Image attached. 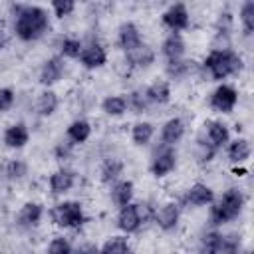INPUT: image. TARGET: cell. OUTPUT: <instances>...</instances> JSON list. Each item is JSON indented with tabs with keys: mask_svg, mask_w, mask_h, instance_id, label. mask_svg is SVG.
<instances>
[{
	"mask_svg": "<svg viewBox=\"0 0 254 254\" xmlns=\"http://www.w3.org/2000/svg\"><path fill=\"white\" fill-rule=\"evenodd\" d=\"M4 143H6L8 147H12V149L24 147V145L28 143V129H26V125H22V123L12 125V127L6 131V135H4Z\"/></svg>",
	"mask_w": 254,
	"mask_h": 254,
	"instance_id": "13",
	"label": "cell"
},
{
	"mask_svg": "<svg viewBox=\"0 0 254 254\" xmlns=\"http://www.w3.org/2000/svg\"><path fill=\"white\" fill-rule=\"evenodd\" d=\"M4 42H6V32H4V28L0 26V50H2V46H4Z\"/></svg>",
	"mask_w": 254,
	"mask_h": 254,
	"instance_id": "37",
	"label": "cell"
},
{
	"mask_svg": "<svg viewBox=\"0 0 254 254\" xmlns=\"http://www.w3.org/2000/svg\"><path fill=\"white\" fill-rule=\"evenodd\" d=\"M79 60H81V64H83L85 67H101V65L105 64L107 56H105V50H103L99 44H91L89 48L81 50Z\"/></svg>",
	"mask_w": 254,
	"mask_h": 254,
	"instance_id": "10",
	"label": "cell"
},
{
	"mask_svg": "<svg viewBox=\"0 0 254 254\" xmlns=\"http://www.w3.org/2000/svg\"><path fill=\"white\" fill-rule=\"evenodd\" d=\"M129 244L125 238L121 236H113L111 240H107L103 246H101V252H129Z\"/></svg>",
	"mask_w": 254,
	"mask_h": 254,
	"instance_id": "30",
	"label": "cell"
},
{
	"mask_svg": "<svg viewBox=\"0 0 254 254\" xmlns=\"http://www.w3.org/2000/svg\"><path fill=\"white\" fill-rule=\"evenodd\" d=\"M163 52H165V56L169 60H179L185 54V42H183V38L179 34L169 36L165 40V44H163Z\"/></svg>",
	"mask_w": 254,
	"mask_h": 254,
	"instance_id": "18",
	"label": "cell"
},
{
	"mask_svg": "<svg viewBox=\"0 0 254 254\" xmlns=\"http://www.w3.org/2000/svg\"><path fill=\"white\" fill-rule=\"evenodd\" d=\"M240 16H242V24H244L246 34H252V30H254V2H252V0H248V2L244 4Z\"/></svg>",
	"mask_w": 254,
	"mask_h": 254,
	"instance_id": "31",
	"label": "cell"
},
{
	"mask_svg": "<svg viewBox=\"0 0 254 254\" xmlns=\"http://www.w3.org/2000/svg\"><path fill=\"white\" fill-rule=\"evenodd\" d=\"M103 109H105L109 115H121V113H125V109H127V101H125V97L113 95V97H107V99L103 101Z\"/></svg>",
	"mask_w": 254,
	"mask_h": 254,
	"instance_id": "28",
	"label": "cell"
},
{
	"mask_svg": "<svg viewBox=\"0 0 254 254\" xmlns=\"http://www.w3.org/2000/svg\"><path fill=\"white\" fill-rule=\"evenodd\" d=\"M163 22L171 28V30H185L189 26V14H187V8L183 4H175L173 8H169L165 14H163Z\"/></svg>",
	"mask_w": 254,
	"mask_h": 254,
	"instance_id": "8",
	"label": "cell"
},
{
	"mask_svg": "<svg viewBox=\"0 0 254 254\" xmlns=\"http://www.w3.org/2000/svg\"><path fill=\"white\" fill-rule=\"evenodd\" d=\"M131 196H133V183H131V181H121V183L113 189V200H115L119 206L131 202Z\"/></svg>",
	"mask_w": 254,
	"mask_h": 254,
	"instance_id": "25",
	"label": "cell"
},
{
	"mask_svg": "<svg viewBox=\"0 0 254 254\" xmlns=\"http://www.w3.org/2000/svg\"><path fill=\"white\" fill-rule=\"evenodd\" d=\"M121 169H123L121 161H117V159H109V161L103 165V181H105V183L115 181V179L121 175Z\"/></svg>",
	"mask_w": 254,
	"mask_h": 254,
	"instance_id": "29",
	"label": "cell"
},
{
	"mask_svg": "<svg viewBox=\"0 0 254 254\" xmlns=\"http://www.w3.org/2000/svg\"><path fill=\"white\" fill-rule=\"evenodd\" d=\"M62 52H64V56H67V58H79V54H81V44H79V40H64Z\"/></svg>",
	"mask_w": 254,
	"mask_h": 254,
	"instance_id": "32",
	"label": "cell"
},
{
	"mask_svg": "<svg viewBox=\"0 0 254 254\" xmlns=\"http://www.w3.org/2000/svg\"><path fill=\"white\" fill-rule=\"evenodd\" d=\"M14 103V91L10 87L0 89V111H8Z\"/></svg>",
	"mask_w": 254,
	"mask_h": 254,
	"instance_id": "34",
	"label": "cell"
},
{
	"mask_svg": "<svg viewBox=\"0 0 254 254\" xmlns=\"http://www.w3.org/2000/svg\"><path fill=\"white\" fill-rule=\"evenodd\" d=\"M56 224L60 226H65V228H79L85 220L83 216V210H81V204L75 202V200H67V202H62L54 208L52 212Z\"/></svg>",
	"mask_w": 254,
	"mask_h": 254,
	"instance_id": "4",
	"label": "cell"
},
{
	"mask_svg": "<svg viewBox=\"0 0 254 254\" xmlns=\"http://www.w3.org/2000/svg\"><path fill=\"white\" fill-rule=\"evenodd\" d=\"M153 137V125L151 123H137L133 127V141L137 145H147Z\"/></svg>",
	"mask_w": 254,
	"mask_h": 254,
	"instance_id": "27",
	"label": "cell"
},
{
	"mask_svg": "<svg viewBox=\"0 0 254 254\" xmlns=\"http://www.w3.org/2000/svg\"><path fill=\"white\" fill-rule=\"evenodd\" d=\"M206 127H208V139L212 141L214 147H220V145H224V143L228 141V129H226L222 123L210 121Z\"/></svg>",
	"mask_w": 254,
	"mask_h": 254,
	"instance_id": "23",
	"label": "cell"
},
{
	"mask_svg": "<svg viewBox=\"0 0 254 254\" xmlns=\"http://www.w3.org/2000/svg\"><path fill=\"white\" fill-rule=\"evenodd\" d=\"M62 73H64V62H62V58H52V60H48L44 64L42 73H40V81L44 85H52V83H56L62 77Z\"/></svg>",
	"mask_w": 254,
	"mask_h": 254,
	"instance_id": "11",
	"label": "cell"
},
{
	"mask_svg": "<svg viewBox=\"0 0 254 254\" xmlns=\"http://www.w3.org/2000/svg\"><path fill=\"white\" fill-rule=\"evenodd\" d=\"M141 222H143V220H141L139 204L127 202V204L121 206V212H119V216H117V224H119L121 230H125V232H135V230L141 226Z\"/></svg>",
	"mask_w": 254,
	"mask_h": 254,
	"instance_id": "5",
	"label": "cell"
},
{
	"mask_svg": "<svg viewBox=\"0 0 254 254\" xmlns=\"http://www.w3.org/2000/svg\"><path fill=\"white\" fill-rule=\"evenodd\" d=\"M56 107H58V97H56V93H54V91H44V93L40 95V99H38V111H40L42 115H52V113L56 111Z\"/></svg>",
	"mask_w": 254,
	"mask_h": 254,
	"instance_id": "26",
	"label": "cell"
},
{
	"mask_svg": "<svg viewBox=\"0 0 254 254\" xmlns=\"http://www.w3.org/2000/svg\"><path fill=\"white\" fill-rule=\"evenodd\" d=\"M189 202L190 204H196V206H200V204H208V202H212V198H214V194H212V190L206 187V185H200V183H196L194 187H190V190H189Z\"/></svg>",
	"mask_w": 254,
	"mask_h": 254,
	"instance_id": "17",
	"label": "cell"
},
{
	"mask_svg": "<svg viewBox=\"0 0 254 254\" xmlns=\"http://www.w3.org/2000/svg\"><path fill=\"white\" fill-rule=\"evenodd\" d=\"M24 173H26V165L20 163V161H12V163H8V167H6V175H8L10 179H18V177H22Z\"/></svg>",
	"mask_w": 254,
	"mask_h": 254,
	"instance_id": "35",
	"label": "cell"
},
{
	"mask_svg": "<svg viewBox=\"0 0 254 254\" xmlns=\"http://www.w3.org/2000/svg\"><path fill=\"white\" fill-rule=\"evenodd\" d=\"M119 44L125 52L129 50H135L141 46V36H139V30L135 24H123L121 26V32H119Z\"/></svg>",
	"mask_w": 254,
	"mask_h": 254,
	"instance_id": "12",
	"label": "cell"
},
{
	"mask_svg": "<svg viewBox=\"0 0 254 254\" xmlns=\"http://www.w3.org/2000/svg\"><path fill=\"white\" fill-rule=\"evenodd\" d=\"M183 133H185V125H183V121L181 119H169L167 123H165V127H163V141L167 143V145H173V143H177L181 137H183Z\"/></svg>",
	"mask_w": 254,
	"mask_h": 254,
	"instance_id": "16",
	"label": "cell"
},
{
	"mask_svg": "<svg viewBox=\"0 0 254 254\" xmlns=\"http://www.w3.org/2000/svg\"><path fill=\"white\" fill-rule=\"evenodd\" d=\"M89 133H91V127H89L87 121H73V123L67 127V135H69V139H71L73 143H83V141H87Z\"/></svg>",
	"mask_w": 254,
	"mask_h": 254,
	"instance_id": "21",
	"label": "cell"
},
{
	"mask_svg": "<svg viewBox=\"0 0 254 254\" xmlns=\"http://www.w3.org/2000/svg\"><path fill=\"white\" fill-rule=\"evenodd\" d=\"M242 204H244V196L240 190L236 189H230L224 192V196L220 198L218 204L212 206L210 210V218L214 224H222V222H228L232 218H236L242 210Z\"/></svg>",
	"mask_w": 254,
	"mask_h": 254,
	"instance_id": "2",
	"label": "cell"
},
{
	"mask_svg": "<svg viewBox=\"0 0 254 254\" xmlns=\"http://www.w3.org/2000/svg\"><path fill=\"white\" fill-rule=\"evenodd\" d=\"M52 4H54V10L58 16H67L73 10L75 0H52Z\"/></svg>",
	"mask_w": 254,
	"mask_h": 254,
	"instance_id": "33",
	"label": "cell"
},
{
	"mask_svg": "<svg viewBox=\"0 0 254 254\" xmlns=\"http://www.w3.org/2000/svg\"><path fill=\"white\" fill-rule=\"evenodd\" d=\"M48 250L54 252V254H64V252H71V246H69V242L64 240V238H56V240L50 244Z\"/></svg>",
	"mask_w": 254,
	"mask_h": 254,
	"instance_id": "36",
	"label": "cell"
},
{
	"mask_svg": "<svg viewBox=\"0 0 254 254\" xmlns=\"http://www.w3.org/2000/svg\"><path fill=\"white\" fill-rule=\"evenodd\" d=\"M175 151L173 149H163L157 157H155V161H153V165H151V171H153V175L155 177H165L167 173H171L173 169H175Z\"/></svg>",
	"mask_w": 254,
	"mask_h": 254,
	"instance_id": "9",
	"label": "cell"
},
{
	"mask_svg": "<svg viewBox=\"0 0 254 254\" xmlns=\"http://www.w3.org/2000/svg\"><path fill=\"white\" fill-rule=\"evenodd\" d=\"M236 242L230 238H224L218 232H210L202 238V250L206 252H234L236 250Z\"/></svg>",
	"mask_w": 254,
	"mask_h": 254,
	"instance_id": "7",
	"label": "cell"
},
{
	"mask_svg": "<svg viewBox=\"0 0 254 254\" xmlns=\"http://www.w3.org/2000/svg\"><path fill=\"white\" fill-rule=\"evenodd\" d=\"M177 220H179V208L175 204H165L159 212H157V224L163 228V230H171L177 226Z\"/></svg>",
	"mask_w": 254,
	"mask_h": 254,
	"instance_id": "15",
	"label": "cell"
},
{
	"mask_svg": "<svg viewBox=\"0 0 254 254\" xmlns=\"http://www.w3.org/2000/svg\"><path fill=\"white\" fill-rule=\"evenodd\" d=\"M204 65L210 69L212 77L214 79H222L230 73H236L240 67H242V62L236 54L232 52H226V50H214L206 60H204Z\"/></svg>",
	"mask_w": 254,
	"mask_h": 254,
	"instance_id": "3",
	"label": "cell"
},
{
	"mask_svg": "<svg viewBox=\"0 0 254 254\" xmlns=\"http://www.w3.org/2000/svg\"><path fill=\"white\" fill-rule=\"evenodd\" d=\"M145 97L149 101H153V103H167L169 97H171V89H169V85L165 81H157L145 91Z\"/></svg>",
	"mask_w": 254,
	"mask_h": 254,
	"instance_id": "19",
	"label": "cell"
},
{
	"mask_svg": "<svg viewBox=\"0 0 254 254\" xmlns=\"http://www.w3.org/2000/svg\"><path fill=\"white\" fill-rule=\"evenodd\" d=\"M48 28V14L44 8L38 6H26L18 10V18H16V34L18 38L30 42V40H38Z\"/></svg>",
	"mask_w": 254,
	"mask_h": 254,
	"instance_id": "1",
	"label": "cell"
},
{
	"mask_svg": "<svg viewBox=\"0 0 254 254\" xmlns=\"http://www.w3.org/2000/svg\"><path fill=\"white\" fill-rule=\"evenodd\" d=\"M236 99H238V95H236L234 87H230V85H220V87H216V91L212 93L210 103H212L214 109H218V111H222V113H228V111L234 109Z\"/></svg>",
	"mask_w": 254,
	"mask_h": 254,
	"instance_id": "6",
	"label": "cell"
},
{
	"mask_svg": "<svg viewBox=\"0 0 254 254\" xmlns=\"http://www.w3.org/2000/svg\"><path fill=\"white\" fill-rule=\"evenodd\" d=\"M153 52L147 48V46H139V48H135V50H129L127 52V60L133 64V65H149L151 62H153Z\"/></svg>",
	"mask_w": 254,
	"mask_h": 254,
	"instance_id": "20",
	"label": "cell"
},
{
	"mask_svg": "<svg viewBox=\"0 0 254 254\" xmlns=\"http://www.w3.org/2000/svg\"><path fill=\"white\" fill-rule=\"evenodd\" d=\"M248 155H250V143H248L246 139H236V141L230 145V149H228V157H230V161H234V163L246 161Z\"/></svg>",
	"mask_w": 254,
	"mask_h": 254,
	"instance_id": "22",
	"label": "cell"
},
{
	"mask_svg": "<svg viewBox=\"0 0 254 254\" xmlns=\"http://www.w3.org/2000/svg\"><path fill=\"white\" fill-rule=\"evenodd\" d=\"M50 187L56 194L60 192H65L73 187V173L71 171H58L50 177Z\"/></svg>",
	"mask_w": 254,
	"mask_h": 254,
	"instance_id": "14",
	"label": "cell"
},
{
	"mask_svg": "<svg viewBox=\"0 0 254 254\" xmlns=\"http://www.w3.org/2000/svg\"><path fill=\"white\" fill-rule=\"evenodd\" d=\"M40 218H42V206H40V204H36V202L24 204V208H22V212H20V222H22V224L32 226V224H38Z\"/></svg>",
	"mask_w": 254,
	"mask_h": 254,
	"instance_id": "24",
	"label": "cell"
}]
</instances>
